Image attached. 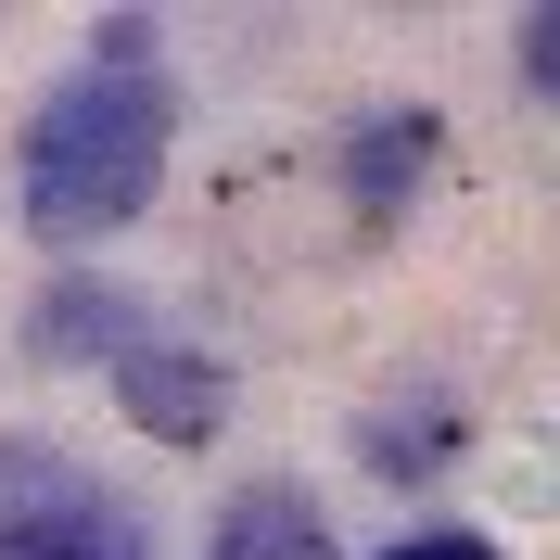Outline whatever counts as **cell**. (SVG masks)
Here are the masks:
<instances>
[{
    "label": "cell",
    "instance_id": "cell-1",
    "mask_svg": "<svg viewBox=\"0 0 560 560\" xmlns=\"http://www.w3.org/2000/svg\"><path fill=\"white\" fill-rule=\"evenodd\" d=\"M166 178V77L140 65V26H103V65H77L26 115V230L38 243H103Z\"/></svg>",
    "mask_w": 560,
    "mask_h": 560
},
{
    "label": "cell",
    "instance_id": "cell-2",
    "mask_svg": "<svg viewBox=\"0 0 560 560\" xmlns=\"http://www.w3.org/2000/svg\"><path fill=\"white\" fill-rule=\"evenodd\" d=\"M115 408H128L140 433H166V446H205L217 420H230V383H217V357H191V345H128L115 357Z\"/></svg>",
    "mask_w": 560,
    "mask_h": 560
},
{
    "label": "cell",
    "instance_id": "cell-3",
    "mask_svg": "<svg viewBox=\"0 0 560 560\" xmlns=\"http://www.w3.org/2000/svg\"><path fill=\"white\" fill-rule=\"evenodd\" d=\"M205 560H331V535H318V510L293 485H255V497L217 510V548Z\"/></svg>",
    "mask_w": 560,
    "mask_h": 560
},
{
    "label": "cell",
    "instance_id": "cell-4",
    "mask_svg": "<svg viewBox=\"0 0 560 560\" xmlns=\"http://www.w3.org/2000/svg\"><path fill=\"white\" fill-rule=\"evenodd\" d=\"M26 523H115V510L77 485V458H51V446H0V535H26Z\"/></svg>",
    "mask_w": 560,
    "mask_h": 560
},
{
    "label": "cell",
    "instance_id": "cell-5",
    "mask_svg": "<svg viewBox=\"0 0 560 560\" xmlns=\"http://www.w3.org/2000/svg\"><path fill=\"white\" fill-rule=\"evenodd\" d=\"M420 153H433V115H383V128L345 153L357 205H370V217H395V205H408V178H420Z\"/></svg>",
    "mask_w": 560,
    "mask_h": 560
},
{
    "label": "cell",
    "instance_id": "cell-6",
    "mask_svg": "<svg viewBox=\"0 0 560 560\" xmlns=\"http://www.w3.org/2000/svg\"><path fill=\"white\" fill-rule=\"evenodd\" d=\"M0 560H128V535L115 523H26V535H0Z\"/></svg>",
    "mask_w": 560,
    "mask_h": 560
},
{
    "label": "cell",
    "instance_id": "cell-7",
    "mask_svg": "<svg viewBox=\"0 0 560 560\" xmlns=\"http://www.w3.org/2000/svg\"><path fill=\"white\" fill-rule=\"evenodd\" d=\"M128 318H115V293H65V306H38V345H115ZM128 357V345H115Z\"/></svg>",
    "mask_w": 560,
    "mask_h": 560
},
{
    "label": "cell",
    "instance_id": "cell-8",
    "mask_svg": "<svg viewBox=\"0 0 560 560\" xmlns=\"http://www.w3.org/2000/svg\"><path fill=\"white\" fill-rule=\"evenodd\" d=\"M383 560H497L485 535H408V548H383Z\"/></svg>",
    "mask_w": 560,
    "mask_h": 560
}]
</instances>
